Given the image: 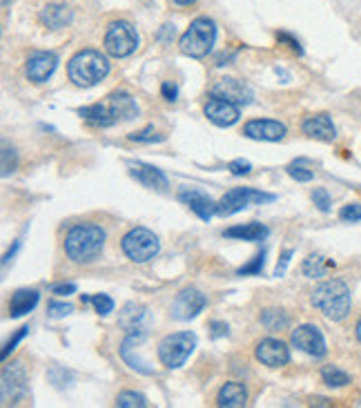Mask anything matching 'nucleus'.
I'll use <instances>...</instances> for the list:
<instances>
[{
	"instance_id": "f257e3e1",
	"label": "nucleus",
	"mask_w": 361,
	"mask_h": 408,
	"mask_svg": "<svg viewBox=\"0 0 361 408\" xmlns=\"http://www.w3.org/2000/svg\"><path fill=\"white\" fill-rule=\"evenodd\" d=\"M105 246V230L98 223L85 221L71 225L65 235V252L74 263H92Z\"/></svg>"
},
{
	"instance_id": "f03ea898",
	"label": "nucleus",
	"mask_w": 361,
	"mask_h": 408,
	"mask_svg": "<svg viewBox=\"0 0 361 408\" xmlns=\"http://www.w3.org/2000/svg\"><path fill=\"white\" fill-rule=\"evenodd\" d=\"M310 301H313L315 308L321 310L323 317L330 322H343L353 308L350 288H348L346 282H341V279H328V282H321L313 290Z\"/></svg>"
},
{
	"instance_id": "7ed1b4c3",
	"label": "nucleus",
	"mask_w": 361,
	"mask_h": 408,
	"mask_svg": "<svg viewBox=\"0 0 361 408\" xmlns=\"http://www.w3.org/2000/svg\"><path fill=\"white\" fill-rule=\"evenodd\" d=\"M109 74V60L96 49H81L67 62V76L76 87H94Z\"/></svg>"
},
{
	"instance_id": "20e7f679",
	"label": "nucleus",
	"mask_w": 361,
	"mask_h": 408,
	"mask_svg": "<svg viewBox=\"0 0 361 408\" xmlns=\"http://www.w3.org/2000/svg\"><path fill=\"white\" fill-rule=\"evenodd\" d=\"M214 41H217V22L207 16H198L190 22V27L179 38V47L185 56L203 58L210 54Z\"/></svg>"
},
{
	"instance_id": "39448f33",
	"label": "nucleus",
	"mask_w": 361,
	"mask_h": 408,
	"mask_svg": "<svg viewBox=\"0 0 361 408\" xmlns=\"http://www.w3.org/2000/svg\"><path fill=\"white\" fill-rule=\"evenodd\" d=\"M196 348V335L190 330L168 335L158 341V360L165 368H181Z\"/></svg>"
},
{
	"instance_id": "423d86ee",
	"label": "nucleus",
	"mask_w": 361,
	"mask_h": 408,
	"mask_svg": "<svg viewBox=\"0 0 361 408\" xmlns=\"http://www.w3.org/2000/svg\"><path fill=\"white\" fill-rule=\"evenodd\" d=\"M121 248L125 257L134 263H147L158 254V237L147 230V228H132V230L121 239Z\"/></svg>"
},
{
	"instance_id": "0eeeda50",
	"label": "nucleus",
	"mask_w": 361,
	"mask_h": 408,
	"mask_svg": "<svg viewBox=\"0 0 361 408\" xmlns=\"http://www.w3.org/2000/svg\"><path fill=\"white\" fill-rule=\"evenodd\" d=\"M103 47L109 56L125 58L134 54L136 47H139V34H136V29L128 20H114L105 32Z\"/></svg>"
},
{
	"instance_id": "6e6552de",
	"label": "nucleus",
	"mask_w": 361,
	"mask_h": 408,
	"mask_svg": "<svg viewBox=\"0 0 361 408\" xmlns=\"http://www.w3.org/2000/svg\"><path fill=\"white\" fill-rule=\"evenodd\" d=\"M277 197L261 192L254 187H232L219 201V216H232L236 212H241L250 206H261V203H272Z\"/></svg>"
},
{
	"instance_id": "1a4fd4ad",
	"label": "nucleus",
	"mask_w": 361,
	"mask_h": 408,
	"mask_svg": "<svg viewBox=\"0 0 361 408\" xmlns=\"http://www.w3.org/2000/svg\"><path fill=\"white\" fill-rule=\"evenodd\" d=\"M27 395V373L20 362L5 366L3 371V386H0V400L5 406L18 404Z\"/></svg>"
},
{
	"instance_id": "9d476101",
	"label": "nucleus",
	"mask_w": 361,
	"mask_h": 408,
	"mask_svg": "<svg viewBox=\"0 0 361 408\" xmlns=\"http://www.w3.org/2000/svg\"><path fill=\"white\" fill-rule=\"evenodd\" d=\"M290 341H292L294 348H299L310 357H315V360H323L326 353H328L323 333L313 324H304V326L294 328L292 335H290Z\"/></svg>"
},
{
	"instance_id": "9b49d317",
	"label": "nucleus",
	"mask_w": 361,
	"mask_h": 408,
	"mask_svg": "<svg viewBox=\"0 0 361 408\" xmlns=\"http://www.w3.org/2000/svg\"><path fill=\"white\" fill-rule=\"evenodd\" d=\"M210 96L230 100V103L239 105V107L241 105H250L252 100H254L252 87L247 85V83H243V81H239V79H230V76L212 83V87H210Z\"/></svg>"
},
{
	"instance_id": "f8f14e48",
	"label": "nucleus",
	"mask_w": 361,
	"mask_h": 408,
	"mask_svg": "<svg viewBox=\"0 0 361 408\" xmlns=\"http://www.w3.org/2000/svg\"><path fill=\"white\" fill-rule=\"evenodd\" d=\"M207 305V299L201 290L196 288H185L183 292H179L177 299L172 301V317L179 322H190L194 317L201 312Z\"/></svg>"
},
{
	"instance_id": "ddd939ff",
	"label": "nucleus",
	"mask_w": 361,
	"mask_h": 408,
	"mask_svg": "<svg viewBox=\"0 0 361 408\" xmlns=\"http://www.w3.org/2000/svg\"><path fill=\"white\" fill-rule=\"evenodd\" d=\"M254 355H257V360L268 368H281V366L290 364V348H288V343L281 339L268 337L264 341H259L254 348Z\"/></svg>"
},
{
	"instance_id": "4468645a",
	"label": "nucleus",
	"mask_w": 361,
	"mask_h": 408,
	"mask_svg": "<svg viewBox=\"0 0 361 408\" xmlns=\"http://www.w3.org/2000/svg\"><path fill=\"white\" fill-rule=\"evenodd\" d=\"M179 201L185 203L201 221H210L219 212V203L196 187H183L179 192Z\"/></svg>"
},
{
	"instance_id": "2eb2a0df",
	"label": "nucleus",
	"mask_w": 361,
	"mask_h": 408,
	"mask_svg": "<svg viewBox=\"0 0 361 408\" xmlns=\"http://www.w3.org/2000/svg\"><path fill=\"white\" fill-rule=\"evenodd\" d=\"M285 125L279 121H272V119H254V121H247L243 125V136L252 138V141H281L285 136Z\"/></svg>"
},
{
	"instance_id": "dca6fc26",
	"label": "nucleus",
	"mask_w": 361,
	"mask_h": 408,
	"mask_svg": "<svg viewBox=\"0 0 361 408\" xmlns=\"http://www.w3.org/2000/svg\"><path fill=\"white\" fill-rule=\"evenodd\" d=\"M58 67V56L54 52H36L27 58L25 74L32 83H45Z\"/></svg>"
},
{
	"instance_id": "f3484780",
	"label": "nucleus",
	"mask_w": 361,
	"mask_h": 408,
	"mask_svg": "<svg viewBox=\"0 0 361 408\" xmlns=\"http://www.w3.org/2000/svg\"><path fill=\"white\" fill-rule=\"evenodd\" d=\"M149 310L141 303H125L118 312V326L125 330L128 335L132 333H147L149 328Z\"/></svg>"
},
{
	"instance_id": "a211bd4d",
	"label": "nucleus",
	"mask_w": 361,
	"mask_h": 408,
	"mask_svg": "<svg viewBox=\"0 0 361 408\" xmlns=\"http://www.w3.org/2000/svg\"><path fill=\"white\" fill-rule=\"evenodd\" d=\"M203 112H205L207 121L219 125V127H230L241 117L239 105H234V103H230V100H223V98H214V96L205 103Z\"/></svg>"
},
{
	"instance_id": "6ab92c4d",
	"label": "nucleus",
	"mask_w": 361,
	"mask_h": 408,
	"mask_svg": "<svg viewBox=\"0 0 361 408\" xmlns=\"http://www.w3.org/2000/svg\"><path fill=\"white\" fill-rule=\"evenodd\" d=\"M301 130L304 134H308L310 138H317V141H334L337 138V127H334L330 114L321 112V114H313L301 123Z\"/></svg>"
},
{
	"instance_id": "aec40b11",
	"label": "nucleus",
	"mask_w": 361,
	"mask_h": 408,
	"mask_svg": "<svg viewBox=\"0 0 361 408\" xmlns=\"http://www.w3.org/2000/svg\"><path fill=\"white\" fill-rule=\"evenodd\" d=\"M128 168H130V176L143 187L161 190V192L168 190V176L163 174V170H158L154 165H147V163H130Z\"/></svg>"
},
{
	"instance_id": "412c9836",
	"label": "nucleus",
	"mask_w": 361,
	"mask_h": 408,
	"mask_svg": "<svg viewBox=\"0 0 361 408\" xmlns=\"http://www.w3.org/2000/svg\"><path fill=\"white\" fill-rule=\"evenodd\" d=\"M145 337H147V333H132V335H128L125 339H123V343H121V357H123V362H125L132 368V371L141 373V375H152L154 371L149 368V364L147 362H141L139 355H134L136 346H139V343Z\"/></svg>"
},
{
	"instance_id": "4be33fe9",
	"label": "nucleus",
	"mask_w": 361,
	"mask_h": 408,
	"mask_svg": "<svg viewBox=\"0 0 361 408\" xmlns=\"http://www.w3.org/2000/svg\"><path fill=\"white\" fill-rule=\"evenodd\" d=\"M39 290H29V288H20L11 295L9 301V317L11 320H18V317H25L27 312H32L36 305H39Z\"/></svg>"
},
{
	"instance_id": "5701e85b",
	"label": "nucleus",
	"mask_w": 361,
	"mask_h": 408,
	"mask_svg": "<svg viewBox=\"0 0 361 408\" xmlns=\"http://www.w3.org/2000/svg\"><path fill=\"white\" fill-rule=\"evenodd\" d=\"M270 235V230L264 223H241V225H232L228 230H223V237L226 239H236V241H252V244H259V241H266Z\"/></svg>"
},
{
	"instance_id": "b1692460",
	"label": "nucleus",
	"mask_w": 361,
	"mask_h": 408,
	"mask_svg": "<svg viewBox=\"0 0 361 408\" xmlns=\"http://www.w3.org/2000/svg\"><path fill=\"white\" fill-rule=\"evenodd\" d=\"M39 18H41V22L45 25V27H49V29H63L74 20V11L67 5L52 3V5L43 7Z\"/></svg>"
},
{
	"instance_id": "393cba45",
	"label": "nucleus",
	"mask_w": 361,
	"mask_h": 408,
	"mask_svg": "<svg viewBox=\"0 0 361 408\" xmlns=\"http://www.w3.org/2000/svg\"><path fill=\"white\" fill-rule=\"evenodd\" d=\"M107 105H109L111 114H114L116 123H121V121H132V119L139 117V105H136V100L130 94H125V92L111 94L107 98Z\"/></svg>"
},
{
	"instance_id": "a878e982",
	"label": "nucleus",
	"mask_w": 361,
	"mask_h": 408,
	"mask_svg": "<svg viewBox=\"0 0 361 408\" xmlns=\"http://www.w3.org/2000/svg\"><path fill=\"white\" fill-rule=\"evenodd\" d=\"M247 404V390L239 381H228L223 384L217 395V406L221 408H243Z\"/></svg>"
},
{
	"instance_id": "bb28decb",
	"label": "nucleus",
	"mask_w": 361,
	"mask_h": 408,
	"mask_svg": "<svg viewBox=\"0 0 361 408\" xmlns=\"http://www.w3.org/2000/svg\"><path fill=\"white\" fill-rule=\"evenodd\" d=\"M81 117L87 121V123H92L96 127H111L116 123L114 119V114H111L109 105H101V103H96V105H87V107H81L79 110Z\"/></svg>"
},
{
	"instance_id": "cd10ccee",
	"label": "nucleus",
	"mask_w": 361,
	"mask_h": 408,
	"mask_svg": "<svg viewBox=\"0 0 361 408\" xmlns=\"http://www.w3.org/2000/svg\"><path fill=\"white\" fill-rule=\"evenodd\" d=\"M321 379H323V384L330 386V388H341V386L350 384V375L341 371L339 366H332V364L321 368Z\"/></svg>"
},
{
	"instance_id": "c85d7f7f",
	"label": "nucleus",
	"mask_w": 361,
	"mask_h": 408,
	"mask_svg": "<svg viewBox=\"0 0 361 408\" xmlns=\"http://www.w3.org/2000/svg\"><path fill=\"white\" fill-rule=\"evenodd\" d=\"M261 324H264L268 330H272V333H277V330H285L290 326V317L285 315L283 310L270 308V310L261 312Z\"/></svg>"
},
{
	"instance_id": "c756f323",
	"label": "nucleus",
	"mask_w": 361,
	"mask_h": 408,
	"mask_svg": "<svg viewBox=\"0 0 361 408\" xmlns=\"http://www.w3.org/2000/svg\"><path fill=\"white\" fill-rule=\"evenodd\" d=\"M332 265H334L332 261H326L323 257H319V254H310V257L304 261L301 270H304V275L310 277V279H319V277L326 275V272H328V268H332Z\"/></svg>"
},
{
	"instance_id": "7c9ffc66",
	"label": "nucleus",
	"mask_w": 361,
	"mask_h": 408,
	"mask_svg": "<svg viewBox=\"0 0 361 408\" xmlns=\"http://www.w3.org/2000/svg\"><path fill=\"white\" fill-rule=\"evenodd\" d=\"M116 406L118 408H145V406H149L147 404V397L145 395H141V393H134V390H125V393H121L118 397H116Z\"/></svg>"
},
{
	"instance_id": "2f4dec72",
	"label": "nucleus",
	"mask_w": 361,
	"mask_h": 408,
	"mask_svg": "<svg viewBox=\"0 0 361 408\" xmlns=\"http://www.w3.org/2000/svg\"><path fill=\"white\" fill-rule=\"evenodd\" d=\"M128 138L134 143H163L165 141V136L158 134L154 127H145V130L132 132V134H128Z\"/></svg>"
},
{
	"instance_id": "473e14b6",
	"label": "nucleus",
	"mask_w": 361,
	"mask_h": 408,
	"mask_svg": "<svg viewBox=\"0 0 361 408\" xmlns=\"http://www.w3.org/2000/svg\"><path fill=\"white\" fill-rule=\"evenodd\" d=\"M264 265H266V250H261L254 259H250L245 265H241L239 270H236V275H239V277L254 275V277H257V275L264 272Z\"/></svg>"
},
{
	"instance_id": "72a5a7b5",
	"label": "nucleus",
	"mask_w": 361,
	"mask_h": 408,
	"mask_svg": "<svg viewBox=\"0 0 361 408\" xmlns=\"http://www.w3.org/2000/svg\"><path fill=\"white\" fill-rule=\"evenodd\" d=\"M83 301H90L94 305V310L105 317L109 315L111 310H114V299H111L109 295H94V297H83Z\"/></svg>"
},
{
	"instance_id": "f704fd0d",
	"label": "nucleus",
	"mask_w": 361,
	"mask_h": 408,
	"mask_svg": "<svg viewBox=\"0 0 361 408\" xmlns=\"http://www.w3.org/2000/svg\"><path fill=\"white\" fill-rule=\"evenodd\" d=\"M288 174L294 178V181H299V183H308V181H313V178H315V172L308 170L306 165H301V163L288 165Z\"/></svg>"
},
{
	"instance_id": "c9c22d12",
	"label": "nucleus",
	"mask_w": 361,
	"mask_h": 408,
	"mask_svg": "<svg viewBox=\"0 0 361 408\" xmlns=\"http://www.w3.org/2000/svg\"><path fill=\"white\" fill-rule=\"evenodd\" d=\"M27 333H29V326H22V328H18L16 333H14V337H11V339L5 343V348H3V353H0V357H3V360H7V357H9L11 353H14V350H16V346H18V343H20L25 337H27Z\"/></svg>"
},
{
	"instance_id": "e433bc0d",
	"label": "nucleus",
	"mask_w": 361,
	"mask_h": 408,
	"mask_svg": "<svg viewBox=\"0 0 361 408\" xmlns=\"http://www.w3.org/2000/svg\"><path fill=\"white\" fill-rule=\"evenodd\" d=\"M339 219L346 223H357L361 221V203H348L339 210Z\"/></svg>"
},
{
	"instance_id": "4c0bfd02",
	"label": "nucleus",
	"mask_w": 361,
	"mask_h": 408,
	"mask_svg": "<svg viewBox=\"0 0 361 408\" xmlns=\"http://www.w3.org/2000/svg\"><path fill=\"white\" fill-rule=\"evenodd\" d=\"M313 203L321 212H330V208H332V199H330V195L323 187L313 190Z\"/></svg>"
},
{
	"instance_id": "58836bf2",
	"label": "nucleus",
	"mask_w": 361,
	"mask_h": 408,
	"mask_svg": "<svg viewBox=\"0 0 361 408\" xmlns=\"http://www.w3.org/2000/svg\"><path fill=\"white\" fill-rule=\"evenodd\" d=\"M74 310V305L71 303H65V301H52L47 305V312L52 320H60V317H65Z\"/></svg>"
},
{
	"instance_id": "ea45409f",
	"label": "nucleus",
	"mask_w": 361,
	"mask_h": 408,
	"mask_svg": "<svg viewBox=\"0 0 361 408\" xmlns=\"http://www.w3.org/2000/svg\"><path fill=\"white\" fill-rule=\"evenodd\" d=\"M228 170L234 176H243V174H250L252 172V163L245 161V159H234V161L228 163Z\"/></svg>"
},
{
	"instance_id": "a19ab883",
	"label": "nucleus",
	"mask_w": 361,
	"mask_h": 408,
	"mask_svg": "<svg viewBox=\"0 0 361 408\" xmlns=\"http://www.w3.org/2000/svg\"><path fill=\"white\" fill-rule=\"evenodd\" d=\"M277 41L283 43V45H288V47L292 49V52H297L299 56H304V47H301V43H299L292 34H288V32H277Z\"/></svg>"
},
{
	"instance_id": "79ce46f5",
	"label": "nucleus",
	"mask_w": 361,
	"mask_h": 408,
	"mask_svg": "<svg viewBox=\"0 0 361 408\" xmlns=\"http://www.w3.org/2000/svg\"><path fill=\"white\" fill-rule=\"evenodd\" d=\"M16 170V152L5 147L3 150V176H9V172Z\"/></svg>"
},
{
	"instance_id": "37998d69",
	"label": "nucleus",
	"mask_w": 361,
	"mask_h": 408,
	"mask_svg": "<svg viewBox=\"0 0 361 408\" xmlns=\"http://www.w3.org/2000/svg\"><path fill=\"white\" fill-rule=\"evenodd\" d=\"M292 250H283L281 252V257L277 261V268H275V277H283L285 270H288V265H290V259H292Z\"/></svg>"
},
{
	"instance_id": "c03bdc74",
	"label": "nucleus",
	"mask_w": 361,
	"mask_h": 408,
	"mask_svg": "<svg viewBox=\"0 0 361 408\" xmlns=\"http://www.w3.org/2000/svg\"><path fill=\"white\" fill-rule=\"evenodd\" d=\"M161 94H163L165 100H170V103H172V100L179 98V87L174 85V83H170V81H165L163 85H161Z\"/></svg>"
},
{
	"instance_id": "a18cd8bd",
	"label": "nucleus",
	"mask_w": 361,
	"mask_h": 408,
	"mask_svg": "<svg viewBox=\"0 0 361 408\" xmlns=\"http://www.w3.org/2000/svg\"><path fill=\"white\" fill-rule=\"evenodd\" d=\"M54 295H60V297H67V295H74L76 292V284H58L52 288Z\"/></svg>"
},
{
	"instance_id": "49530a36",
	"label": "nucleus",
	"mask_w": 361,
	"mask_h": 408,
	"mask_svg": "<svg viewBox=\"0 0 361 408\" xmlns=\"http://www.w3.org/2000/svg\"><path fill=\"white\" fill-rule=\"evenodd\" d=\"M156 38H158L161 43H170L172 38H174V25H163V29L156 34Z\"/></svg>"
},
{
	"instance_id": "de8ad7c7",
	"label": "nucleus",
	"mask_w": 361,
	"mask_h": 408,
	"mask_svg": "<svg viewBox=\"0 0 361 408\" xmlns=\"http://www.w3.org/2000/svg\"><path fill=\"white\" fill-rule=\"evenodd\" d=\"M210 328H212V337L214 339L228 335V324H223V322H212V324H210Z\"/></svg>"
},
{
	"instance_id": "09e8293b",
	"label": "nucleus",
	"mask_w": 361,
	"mask_h": 408,
	"mask_svg": "<svg viewBox=\"0 0 361 408\" xmlns=\"http://www.w3.org/2000/svg\"><path fill=\"white\" fill-rule=\"evenodd\" d=\"M20 244H22V241H20V239H16V244H14V248H11V250H9V252L5 254V257H3V263H5V265H7V263H9L11 259H14V254H16V250L20 248Z\"/></svg>"
},
{
	"instance_id": "8fccbe9b",
	"label": "nucleus",
	"mask_w": 361,
	"mask_h": 408,
	"mask_svg": "<svg viewBox=\"0 0 361 408\" xmlns=\"http://www.w3.org/2000/svg\"><path fill=\"white\" fill-rule=\"evenodd\" d=\"M174 5H179V7H190V5H194L196 0H172Z\"/></svg>"
},
{
	"instance_id": "3c124183",
	"label": "nucleus",
	"mask_w": 361,
	"mask_h": 408,
	"mask_svg": "<svg viewBox=\"0 0 361 408\" xmlns=\"http://www.w3.org/2000/svg\"><path fill=\"white\" fill-rule=\"evenodd\" d=\"M355 335H357V339H359V343H361V320H359L357 326H355Z\"/></svg>"
},
{
	"instance_id": "603ef678",
	"label": "nucleus",
	"mask_w": 361,
	"mask_h": 408,
	"mask_svg": "<svg viewBox=\"0 0 361 408\" xmlns=\"http://www.w3.org/2000/svg\"><path fill=\"white\" fill-rule=\"evenodd\" d=\"M3 7H9V0H3Z\"/></svg>"
}]
</instances>
